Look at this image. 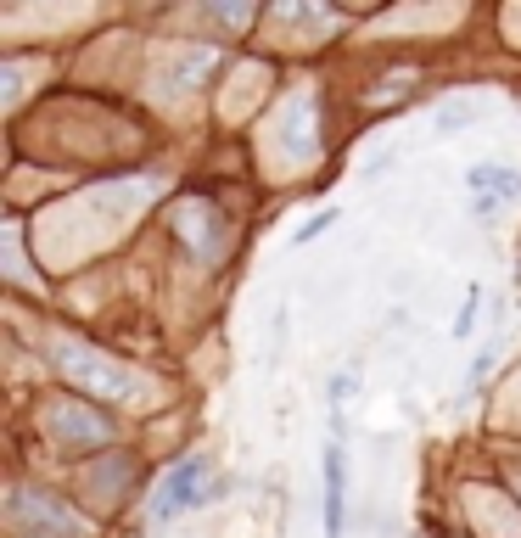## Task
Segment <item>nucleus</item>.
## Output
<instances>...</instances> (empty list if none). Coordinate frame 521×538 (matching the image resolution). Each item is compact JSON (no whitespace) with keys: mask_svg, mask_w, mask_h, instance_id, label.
Wrapping results in <instances>:
<instances>
[{"mask_svg":"<svg viewBox=\"0 0 521 538\" xmlns=\"http://www.w3.org/2000/svg\"><path fill=\"white\" fill-rule=\"evenodd\" d=\"M51 354H57L62 376H68L85 398H96V404H129V398L146 387V376L135 365L101 354V348H85V342H73V337H57L51 342Z\"/></svg>","mask_w":521,"mask_h":538,"instance_id":"1","label":"nucleus"},{"mask_svg":"<svg viewBox=\"0 0 521 538\" xmlns=\"http://www.w3.org/2000/svg\"><path fill=\"white\" fill-rule=\"evenodd\" d=\"M213 454H185V460H174L163 477H157V488L146 494V522L152 527H174L180 516H191V510H208L213 505Z\"/></svg>","mask_w":521,"mask_h":538,"instance_id":"2","label":"nucleus"},{"mask_svg":"<svg viewBox=\"0 0 521 538\" xmlns=\"http://www.w3.org/2000/svg\"><path fill=\"white\" fill-rule=\"evenodd\" d=\"M40 426H45V438L57 443V449L68 454H85L96 449V443H113V421L96 410V398L85 393H73V398H51L40 410Z\"/></svg>","mask_w":521,"mask_h":538,"instance_id":"3","label":"nucleus"},{"mask_svg":"<svg viewBox=\"0 0 521 538\" xmlns=\"http://www.w3.org/2000/svg\"><path fill=\"white\" fill-rule=\"evenodd\" d=\"M174 236H180V247L197 258V264H219L230 247V219L213 197L191 191V197L174 202Z\"/></svg>","mask_w":521,"mask_h":538,"instance_id":"4","label":"nucleus"},{"mask_svg":"<svg viewBox=\"0 0 521 538\" xmlns=\"http://www.w3.org/2000/svg\"><path fill=\"white\" fill-rule=\"evenodd\" d=\"M12 527L17 538H85V516L73 505H62L57 494H12Z\"/></svg>","mask_w":521,"mask_h":538,"instance_id":"5","label":"nucleus"},{"mask_svg":"<svg viewBox=\"0 0 521 538\" xmlns=\"http://www.w3.org/2000/svg\"><path fill=\"white\" fill-rule=\"evenodd\" d=\"M309 124L320 129V107H314V96H292V101L275 107V129H286V135H281L286 157H314L320 135H309Z\"/></svg>","mask_w":521,"mask_h":538,"instance_id":"6","label":"nucleus"},{"mask_svg":"<svg viewBox=\"0 0 521 538\" xmlns=\"http://www.w3.org/2000/svg\"><path fill=\"white\" fill-rule=\"evenodd\" d=\"M325 538H342L348 533V454L342 443H325Z\"/></svg>","mask_w":521,"mask_h":538,"instance_id":"7","label":"nucleus"},{"mask_svg":"<svg viewBox=\"0 0 521 538\" xmlns=\"http://www.w3.org/2000/svg\"><path fill=\"white\" fill-rule=\"evenodd\" d=\"M465 185H471V197H493V202L521 197V174L505 169V163H477V169L465 174Z\"/></svg>","mask_w":521,"mask_h":538,"instance_id":"8","label":"nucleus"},{"mask_svg":"<svg viewBox=\"0 0 521 538\" xmlns=\"http://www.w3.org/2000/svg\"><path fill=\"white\" fill-rule=\"evenodd\" d=\"M482 118V101L477 96H449L432 107V129L437 135H460V129H471Z\"/></svg>","mask_w":521,"mask_h":538,"instance_id":"9","label":"nucleus"},{"mask_svg":"<svg viewBox=\"0 0 521 538\" xmlns=\"http://www.w3.org/2000/svg\"><path fill=\"white\" fill-rule=\"evenodd\" d=\"M331 225H337V208H320V213H314V219H309V225H303V230H297V236H292V247H309V241H320V236H325V230H331Z\"/></svg>","mask_w":521,"mask_h":538,"instance_id":"10","label":"nucleus"}]
</instances>
